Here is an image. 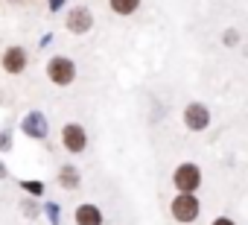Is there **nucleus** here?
<instances>
[{
    "label": "nucleus",
    "mask_w": 248,
    "mask_h": 225,
    "mask_svg": "<svg viewBox=\"0 0 248 225\" xmlns=\"http://www.w3.org/2000/svg\"><path fill=\"white\" fill-rule=\"evenodd\" d=\"M210 225H236V222H233L231 216H216V219H213Z\"/></svg>",
    "instance_id": "14"
},
{
    "label": "nucleus",
    "mask_w": 248,
    "mask_h": 225,
    "mask_svg": "<svg viewBox=\"0 0 248 225\" xmlns=\"http://www.w3.org/2000/svg\"><path fill=\"white\" fill-rule=\"evenodd\" d=\"M170 213H172L175 222L190 225V222L199 219V213H202V202L196 199V193H178V196L172 199V205H170Z\"/></svg>",
    "instance_id": "1"
},
{
    "label": "nucleus",
    "mask_w": 248,
    "mask_h": 225,
    "mask_svg": "<svg viewBox=\"0 0 248 225\" xmlns=\"http://www.w3.org/2000/svg\"><path fill=\"white\" fill-rule=\"evenodd\" d=\"M79 181H82V178H79V170H76L73 164H64V167L59 170V184H62L64 190H76Z\"/></svg>",
    "instance_id": "10"
},
{
    "label": "nucleus",
    "mask_w": 248,
    "mask_h": 225,
    "mask_svg": "<svg viewBox=\"0 0 248 225\" xmlns=\"http://www.w3.org/2000/svg\"><path fill=\"white\" fill-rule=\"evenodd\" d=\"M184 126H187L190 132H204V129L210 126V111H207V105H202V102H187V108H184Z\"/></svg>",
    "instance_id": "5"
},
{
    "label": "nucleus",
    "mask_w": 248,
    "mask_h": 225,
    "mask_svg": "<svg viewBox=\"0 0 248 225\" xmlns=\"http://www.w3.org/2000/svg\"><path fill=\"white\" fill-rule=\"evenodd\" d=\"M236 41H239V32H236V30H225V32H222V44H228V47H233Z\"/></svg>",
    "instance_id": "12"
},
{
    "label": "nucleus",
    "mask_w": 248,
    "mask_h": 225,
    "mask_svg": "<svg viewBox=\"0 0 248 225\" xmlns=\"http://www.w3.org/2000/svg\"><path fill=\"white\" fill-rule=\"evenodd\" d=\"M0 64H3V70H6V73L18 76V73H24V70H27L30 56H27V50H24V47H6V50H3V56H0Z\"/></svg>",
    "instance_id": "6"
},
{
    "label": "nucleus",
    "mask_w": 248,
    "mask_h": 225,
    "mask_svg": "<svg viewBox=\"0 0 248 225\" xmlns=\"http://www.w3.org/2000/svg\"><path fill=\"white\" fill-rule=\"evenodd\" d=\"M108 3H111L114 15H132V12H138L140 0H108Z\"/></svg>",
    "instance_id": "11"
},
{
    "label": "nucleus",
    "mask_w": 248,
    "mask_h": 225,
    "mask_svg": "<svg viewBox=\"0 0 248 225\" xmlns=\"http://www.w3.org/2000/svg\"><path fill=\"white\" fill-rule=\"evenodd\" d=\"M24 135H30V138H38V141H44L47 138V120H44V114H30L27 120H24Z\"/></svg>",
    "instance_id": "9"
},
{
    "label": "nucleus",
    "mask_w": 248,
    "mask_h": 225,
    "mask_svg": "<svg viewBox=\"0 0 248 225\" xmlns=\"http://www.w3.org/2000/svg\"><path fill=\"white\" fill-rule=\"evenodd\" d=\"M73 222H76V225H102V222H105V216H102V210H99L96 205L85 202V205H79V208H76Z\"/></svg>",
    "instance_id": "8"
},
{
    "label": "nucleus",
    "mask_w": 248,
    "mask_h": 225,
    "mask_svg": "<svg viewBox=\"0 0 248 225\" xmlns=\"http://www.w3.org/2000/svg\"><path fill=\"white\" fill-rule=\"evenodd\" d=\"M67 30L73 32V35H85L91 27H93V15H91V9L88 6H73L70 12H67Z\"/></svg>",
    "instance_id": "7"
},
{
    "label": "nucleus",
    "mask_w": 248,
    "mask_h": 225,
    "mask_svg": "<svg viewBox=\"0 0 248 225\" xmlns=\"http://www.w3.org/2000/svg\"><path fill=\"white\" fill-rule=\"evenodd\" d=\"M47 79H50L53 85H59V88L73 85V79H76V64H73V59H67V56H53V59L47 62Z\"/></svg>",
    "instance_id": "2"
},
{
    "label": "nucleus",
    "mask_w": 248,
    "mask_h": 225,
    "mask_svg": "<svg viewBox=\"0 0 248 225\" xmlns=\"http://www.w3.org/2000/svg\"><path fill=\"white\" fill-rule=\"evenodd\" d=\"M172 184L178 193H196L202 187V170L196 164H178L172 173Z\"/></svg>",
    "instance_id": "3"
},
{
    "label": "nucleus",
    "mask_w": 248,
    "mask_h": 225,
    "mask_svg": "<svg viewBox=\"0 0 248 225\" xmlns=\"http://www.w3.org/2000/svg\"><path fill=\"white\" fill-rule=\"evenodd\" d=\"M24 190L32 193V196H41V193H44V184H41V181H24Z\"/></svg>",
    "instance_id": "13"
},
{
    "label": "nucleus",
    "mask_w": 248,
    "mask_h": 225,
    "mask_svg": "<svg viewBox=\"0 0 248 225\" xmlns=\"http://www.w3.org/2000/svg\"><path fill=\"white\" fill-rule=\"evenodd\" d=\"M62 144H64V149L73 152V155L85 152V149H88V132H85V126H82V123H67V126L62 129Z\"/></svg>",
    "instance_id": "4"
}]
</instances>
